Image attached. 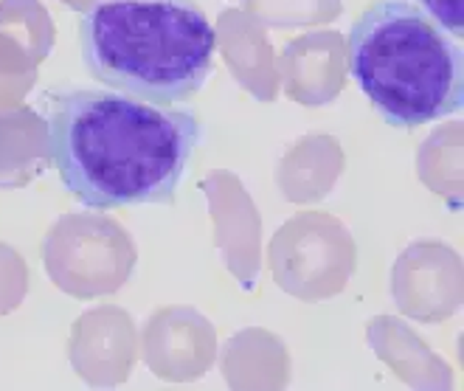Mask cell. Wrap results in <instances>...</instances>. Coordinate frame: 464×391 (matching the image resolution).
<instances>
[{
	"label": "cell",
	"mask_w": 464,
	"mask_h": 391,
	"mask_svg": "<svg viewBox=\"0 0 464 391\" xmlns=\"http://www.w3.org/2000/svg\"><path fill=\"white\" fill-rule=\"evenodd\" d=\"M200 144L192 110L110 87H62L48 107V155L90 208L166 205Z\"/></svg>",
	"instance_id": "6da1fadb"
},
{
	"label": "cell",
	"mask_w": 464,
	"mask_h": 391,
	"mask_svg": "<svg viewBox=\"0 0 464 391\" xmlns=\"http://www.w3.org/2000/svg\"><path fill=\"white\" fill-rule=\"evenodd\" d=\"M87 74L152 104L189 102L214 65V28L197 0H99L79 23Z\"/></svg>",
	"instance_id": "7a4b0ae2"
},
{
	"label": "cell",
	"mask_w": 464,
	"mask_h": 391,
	"mask_svg": "<svg viewBox=\"0 0 464 391\" xmlns=\"http://www.w3.org/2000/svg\"><path fill=\"white\" fill-rule=\"evenodd\" d=\"M346 71L391 127L439 122L464 104V51L411 0H377L349 28Z\"/></svg>",
	"instance_id": "3957f363"
},
{
	"label": "cell",
	"mask_w": 464,
	"mask_h": 391,
	"mask_svg": "<svg viewBox=\"0 0 464 391\" xmlns=\"http://www.w3.org/2000/svg\"><path fill=\"white\" fill-rule=\"evenodd\" d=\"M417 6L453 40L464 34V0H417Z\"/></svg>",
	"instance_id": "277c9868"
}]
</instances>
